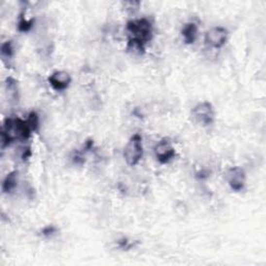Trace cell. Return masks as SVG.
<instances>
[{
	"label": "cell",
	"instance_id": "ba28073f",
	"mask_svg": "<svg viewBox=\"0 0 266 266\" xmlns=\"http://www.w3.org/2000/svg\"><path fill=\"white\" fill-rule=\"evenodd\" d=\"M197 30H199L197 29V25L194 23V22H188V23L183 26L181 30V35L185 44L192 45L195 42L197 36Z\"/></svg>",
	"mask_w": 266,
	"mask_h": 266
},
{
	"label": "cell",
	"instance_id": "5bb4252c",
	"mask_svg": "<svg viewBox=\"0 0 266 266\" xmlns=\"http://www.w3.org/2000/svg\"><path fill=\"white\" fill-rule=\"evenodd\" d=\"M14 54V47L11 41H6L1 45V55L5 58H11Z\"/></svg>",
	"mask_w": 266,
	"mask_h": 266
},
{
	"label": "cell",
	"instance_id": "9c48e42d",
	"mask_svg": "<svg viewBox=\"0 0 266 266\" xmlns=\"http://www.w3.org/2000/svg\"><path fill=\"white\" fill-rule=\"evenodd\" d=\"M18 183V173L16 171H13L6 175L2 182V192L4 194L12 193L15 188H16Z\"/></svg>",
	"mask_w": 266,
	"mask_h": 266
},
{
	"label": "cell",
	"instance_id": "7a4b0ae2",
	"mask_svg": "<svg viewBox=\"0 0 266 266\" xmlns=\"http://www.w3.org/2000/svg\"><path fill=\"white\" fill-rule=\"evenodd\" d=\"M124 158L128 165L135 166L140 163L143 155L142 138L136 133L132 135L124 148Z\"/></svg>",
	"mask_w": 266,
	"mask_h": 266
},
{
	"label": "cell",
	"instance_id": "277c9868",
	"mask_svg": "<svg viewBox=\"0 0 266 266\" xmlns=\"http://www.w3.org/2000/svg\"><path fill=\"white\" fill-rule=\"evenodd\" d=\"M154 156L160 164H166L176 156V150L170 139H162L159 141L153 148Z\"/></svg>",
	"mask_w": 266,
	"mask_h": 266
},
{
	"label": "cell",
	"instance_id": "52a82bcc",
	"mask_svg": "<svg viewBox=\"0 0 266 266\" xmlns=\"http://www.w3.org/2000/svg\"><path fill=\"white\" fill-rule=\"evenodd\" d=\"M71 81L70 74L66 71H55L48 77L49 85L55 92H64L70 87Z\"/></svg>",
	"mask_w": 266,
	"mask_h": 266
},
{
	"label": "cell",
	"instance_id": "3957f363",
	"mask_svg": "<svg viewBox=\"0 0 266 266\" xmlns=\"http://www.w3.org/2000/svg\"><path fill=\"white\" fill-rule=\"evenodd\" d=\"M194 119L202 126H210L214 123L215 110L208 101H202L195 104L192 110Z\"/></svg>",
	"mask_w": 266,
	"mask_h": 266
},
{
	"label": "cell",
	"instance_id": "8fae6325",
	"mask_svg": "<svg viewBox=\"0 0 266 266\" xmlns=\"http://www.w3.org/2000/svg\"><path fill=\"white\" fill-rule=\"evenodd\" d=\"M34 24V20L33 19H26L25 18V13L22 12L19 16V21H18V28L20 32L22 33H27L30 30V28L33 27Z\"/></svg>",
	"mask_w": 266,
	"mask_h": 266
},
{
	"label": "cell",
	"instance_id": "30bf717a",
	"mask_svg": "<svg viewBox=\"0 0 266 266\" xmlns=\"http://www.w3.org/2000/svg\"><path fill=\"white\" fill-rule=\"evenodd\" d=\"M145 44L135 39H129L127 44V51L133 55H142L145 53Z\"/></svg>",
	"mask_w": 266,
	"mask_h": 266
},
{
	"label": "cell",
	"instance_id": "5b68a950",
	"mask_svg": "<svg viewBox=\"0 0 266 266\" xmlns=\"http://www.w3.org/2000/svg\"><path fill=\"white\" fill-rule=\"evenodd\" d=\"M228 37H229V33L225 27L214 26L205 34V44L212 49H220L225 46Z\"/></svg>",
	"mask_w": 266,
	"mask_h": 266
},
{
	"label": "cell",
	"instance_id": "6da1fadb",
	"mask_svg": "<svg viewBox=\"0 0 266 266\" xmlns=\"http://www.w3.org/2000/svg\"><path fill=\"white\" fill-rule=\"evenodd\" d=\"M126 28L127 32L130 34L131 39L141 41L143 44L150 42L152 37H153V24L147 18H140L128 21Z\"/></svg>",
	"mask_w": 266,
	"mask_h": 266
},
{
	"label": "cell",
	"instance_id": "9a60e30c",
	"mask_svg": "<svg viewBox=\"0 0 266 266\" xmlns=\"http://www.w3.org/2000/svg\"><path fill=\"white\" fill-rule=\"evenodd\" d=\"M56 229L53 226H48L46 228H44L43 229V234L45 236H49V235H52L53 233H55Z\"/></svg>",
	"mask_w": 266,
	"mask_h": 266
},
{
	"label": "cell",
	"instance_id": "8992f818",
	"mask_svg": "<svg viewBox=\"0 0 266 266\" xmlns=\"http://www.w3.org/2000/svg\"><path fill=\"white\" fill-rule=\"evenodd\" d=\"M227 181L230 188L235 193H239L245 189L247 182V175L239 166L231 168L227 173Z\"/></svg>",
	"mask_w": 266,
	"mask_h": 266
},
{
	"label": "cell",
	"instance_id": "7c38bea8",
	"mask_svg": "<svg viewBox=\"0 0 266 266\" xmlns=\"http://www.w3.org/2000/svg\"><path fill=\"white\" fill-rule=\"evenodd\" d=\"M27 123L30 127V129H32L33 132L36 131L37 128H39V124H40V119H39V116H37V113L35 111H32L28 115L27 119Z\"/></svg>",
	"mask_w": 266,
	"mask_h": 266
},
{
	"label": "cell",
	"instance_id": "4fadbf2b",
	"mask_svg": "<svg viewBox=\"0 0 266 266\" xmlns=\"http://www.w3.org/2000/svg\"><path fill=\"white\" fill-rule=\"evenodd\" d=\"M6 90L10 93V96L12 98H16L18 96V88H17V82L14 78L10 77L6 79Z\"/></svg>",
	"mask_w": 266,
	"mask_h": 266
}]
</instances>
